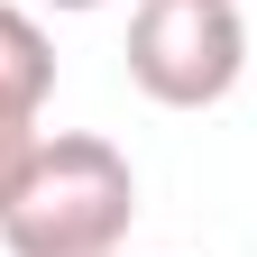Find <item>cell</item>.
I'll return each mask as SVG.
<instances>
[{
	"label": "cell",
	"instance_id": "1",
	"mask_svg": "<svg viewBox=\"0 0 257 257\" xmlns=\"http://www.w3.org/2000/svg\"><path fill=\"white\" fill-rule=\"evenodd\" d=\"M128 220H138V166L92 128H55L19 202L0 211V239L10 257H119Z\"/></svg>",
	"mask_w": 257,
	"mask_h": 257
},
{
	"label": "cell",
	"instance_id": "2",
	"mask_svg": "<svg viewBox=\"0 0 257 257\" xmlns=\"http://www.w3.org/2000/svg\"><path fill=\"white\" fill-rule=\"evenodd\" d=\"M248 64H257V46H248L239 0H138L128 10V83L166 110L230 101Z\"/></svg>",
	"mask_w": 257,
	"mask_h": 257
},
{
	"label": "cell",
	"instance_id": "3",
	"mask_svg": "<svg viewBox=\"0 0 257 257\" xmlns=\"http://www.w3.org/2000/svg\"><path fill=\"white\" fill-rule=\"evenodd\" d=\"M55 92V37L37 28V10L0 0V119H46Z\"/></svg>",
	"mask_w": 257,
	"mask_h": 257
},
{
	"label": "cell",
	"instance_id": "4",
	"mask_svg": "<svg viewBox=\"0 0 257 257\" xmlns=\"http://www.w3.org/2000/svg\"><path fill=\"white\" fill-rule=\"evenodd\" d=\"M37 147H46V128H37V119H0V211L19 202L28 166H37Z\"/></svg>",
	"mask_w": 257,
	"mask_h": 257
},
{
	"label": "cell",
	"instance_id": "5",
	"mask_svg": "<svg viewBox=\"0 0 257 257\" xmlns=\"http://www.w3.org/2000/svg\"><path fill=\"white\" fill-rule=\"evenodd\" d=\"M37 10H101V0H37Z\"/></svg>",
	"mask_w": 257,
	"mask_h": 257
}]
</instances>
